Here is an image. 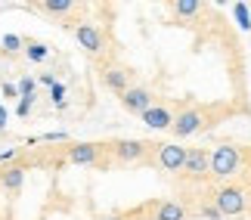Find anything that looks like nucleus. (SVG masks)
I'll list each match as a JSON object with an SVG mask.
<instances>
[{"label": "nucleus", "instance_id": "f257e3e1", "mask_svg": "<svg viewBox=\"0 0 251 220\" xmlns=\"http://www.w3.org/2000/svg\"><path fill=\"white\" fill-rule=\"evenodd\" d=\"M53 165H90V168H109V143H65L56 149Z\"/></svg>", "mask_w": 251, "mask_h": 220}, {"label": "nucleus", "instance_id": "f03ea898", "mask_svg": "<svg viewBox=\"0 0 251 220\" xmlns=\"http://www.w3.org/2000/svg\"><path fill=\"white\" fill-rule=\"evenodd\" d=\"M245 171V155L242 149L233 146V143H220V146L211 152V177L217 180H229L236 174Z\"/></svg>", "mask_w": 251, "mask_h": 220}, {"label": "nucleus", "instance_id": "7ed1b4c3", "mask_svg": "<svg viewBox=\"0 0 251 220\" xmlns=\"http://www.w3.org/2000/svg\"><path fill=\"white\" fill-rule=\"evenodd\" d=\"M155 149L158 143H146V140H112L109 158L115 165H140V161H149V155Z\"/></svg>", "mask_w": 251, "mask_h": 220}, {"label": "nucleus", "instance_id": "20e7f679", "mask_svg": "<svg viewBox=\"0 0 251 220\" xmlns=\"http://www.w3.org/2000/svg\"><path fill=\"white\" fill-rule=\"evenodd\" d=\"M248 189L239 186V183H224L214 189V205L220 208V214L224 217H239L248 211Z\"/></svg>", "mask_w": 251, "mask_h": 220}, {"label": "nucleus", "instance_id": "39448f33", "mask_svg": "<svg viewBox=\"0 0 251 220\" xmlns=\"http://www.w3.org/2000/svg\"><path fill=\"white\" fill-rule=\"evenodd\" d=\"M205 124H211L208 121V109H201V106H189V109H183L177 118H174V124H171V133L174 137H192V133H199Z\"/></svg>", "mask_w": 251, "mask_h": 220}, {"label": "nucleus", "instance_id": "423d86ee", "mask_svg": "<svg viewBox=\"0 0 251 220\" xmlns=\"http://www.w3.org/2000/svg\"><path fill=\"white\" fill-rule=\"evenodd\" d=\"M183 177L192 183H205L211 177V152L201 146L186 149V161H183Z\"/></svg>", "mask_w": 251, "mask_h": 220}, {"label": "nucleus", "instance_id": "0eeeda50", "mask_svg": "<svg viewBox=\"0 0 251 220\" xmlns=\"http://www.w3.org/2000/svg\"><path fill=\"white\" fill-rule=\"evenodd\" d=\"M25 171H28L25 158L13 161V165H0V189H3V196H19V193H22Z\"/></svg>", "mask_w": 251, "mask_h": 220}, {"label": "nucleus", "instance_id": "6e6552de", "mask_svg": "<svg viewBox=\"0 0 251 220\" xmlns=\"http://www.w3.org/2000/svg\"><path fill=\"white\" fill-rule=\"evenodd\" d=\"M183 161H186V149L177 146V143H158L155 149V165L168 174H177L183 171Z\"/></svg>", "mask_w": 251, "mask_h": 220}, {"label": "nucleus", "instance_id": "1a4fd4ad", "mask_svg": "<svg viewBox=\"0 0 251 220\" xmlns=\"http://www.w3.org/2000/svg\"><path fill=\"white\" fill-rule=\"evenodd\" d=\"M75 37H78V44H81L90 56H100V53L105 50V37H102V31H100L96 25H90V22L75 25Z\"/></svg>", "mask_w": 251, "mask_h": 220}, {"label": "nucleus", "instance_id": "9d476101", "mask_svg": "<svg viewBox=\"0 0 251 220\" xmlns=\"http://www.w3.org/2000/svg\"><path fill=\"white\" fill-rule=\"evenodd\" d=\"M121 106L127 109L130 115H143V112H149L152 106H155V97H152L149 87H130L121 97Z\"/></svg>", "mask_w": 251, "mask_h": 220}, {"label": "nucleus", "instance_id": "9b49d317", "mask_svg": "<svg viewBox=\"0 0 251 220\" xmlns=\"http://www.w3.org/2000/svg\"><path fill=\"white\" fill-rule=\"evenodd\" d=\"M102 84L112 93L124 97V93L130 90V72L124 69V65H105V69H102Z\"/></svg>", "mask_w": 251, "mask_h": 220}, {"label": "nucleus", "instance_id": "f8f14e48", "mask_svg": "<svg viewBox=\"0 0 251 220\" xmlns=\"http://www.w3.org/2000/svg\"><path fill=\"white\" fill-rule=\"evenodd\" d=\"M140 118H143V124H146V127H152V130H171V124H174V118H177V115H174L165 102H155V106H152L149 112H143Z\"/></svg>", "mask_w": 251, "mask_h": 220}, {"label": "nucleus", "instance_id": "ddd939ff", "mask_svg": "<svg viewBox=\"0 0 251 220\" xmlns=\"http://www.w3.org/2000/svg\"><path fill=\"white\" fill-rule=\"evenodd\" d=\"M152 220H186V208L180 202H158Z\"/></svg>", "mask_w": 251, "mask_h": 220}, {"label": "nucleus", "instance_id": "4468645a", "mask_svg": "<svg viewBox=\"0 0 251 220\" xmlns=\"http://www.w3.org/2000/svg\"><path fill=\"white\" fill-rule=\"evenodd\" d=\"M37 9H44V13H50V16H56V19H59V16H69V13H75L78 6H75L72 0H47V3H37Z\"/></svg>", "mask_w": 251, "mask_h": 220}, {"label": "nucleus", "instance_id": "2eb2a0df", "mask_svg": "<svg viewBox=\"0 0 251 220\" xmlns=\"http://www.w3.org/2000/svg\"><path fill=\"white\" fill-rule=\"evenodd\" d=\"M171 9L177 16H183V19H189V16H199L201 13V3H199V0H177Z\"/></svg>", "mask_w": 251, "mask_h": 220}, {"label": "nucleus", "instance_id": "dca6fc26", "mask_svg": "<svg viewBox=\"0 0 251 220\" xmlns=\"http://www.w3.org/2000/svg\"><path fill=\"white\" fill-rule=\"evenodd\" d=\"M233 13H236L239 28H242V31H248V28H251V9H248V3H233Z\"/></svg>", "mask_w": 251, "mask_h": 220}, {"label": "nucleus", "instance_id": "f3484780", "mask_svg": "<svg viewBox=\"0 0 251 220\" xmlns=\"http://www.w3.org/2000/svg\"><path fill=\"white\" fill-rule=\"evenodd\" d=\"M199 214H201V217H208V220H224L220 208L214 205V196H211V202H201V205H199Z\"/></svg>", "mask_w": 251, "mask_h": 220}, {"label": "nucleus", "instance_id": "a211bd4d", "mask_svg": "<svg viewBox=\"0 0 251 220\" xmlns=\"http://www.w3.org/2000/svg\"><path fill=\"white\" fill-rule=\"evenodd\" d=\"M28 59H31V62H44L47 59V47L44 44H28Z\"/></svg>", "mask_w": 251, "mask_h": 220}, {"label": "nucleus", "instance_id": "6ab92c4d", "mask_svg": "<svg viewBox=\"0 0 251 220\" xmlns=\"http://www.w3.org/2000/svg\"><path fill=\"white\" fill-rule=\"evenodd\" d=\"M3 50L6 53H19V50H22V37H19V34H6L3 37Z\"/></svg>", "mask_w": 251, "mask_h": 220}, {"label": "nucleus", "instance_id": "aec40b11", "mask_svg": "<svg viewBox=\"0 0 251 220\" xmlns=\"http://www.w3.org/2000/svg\"><path fill=\"white\" fill-rule=\"evenodd\" d=\"M37 93V81L34 78H22V84H19V97H34Z\"/></svg>", "mask_w": 251, "mask_h": 220}, {"label": "nucleus", "instance_id": "412c9836", "mask_svg": "<svg viewBox=\"0 0 251 220\" xmlns=\"http://www.w3.org/2000/svg\"><path fill=\"white\" fill-rule=\"evenodd\" d=\"M31 106H34V97H19V106H16V112L25 118V115L31 112Z\"/></svg>", "mask_w": 251, "mask_h": 220}, {"label": "nucleus", "instance_id": "4be33fe9", "mask_svg": "<svg viewBox=\"0 0 251 220\" xmlns=\"http://www.w3.org/2000/svg\"><path fill=\"white\" fill-rule=\"evenodd\" d=\"M50 97H53V102H56V106H62V102H65V87H62V84H53Z\"/></svg>", "mask_w": 251, "mask_h": 220}, {"label": "nucleus", "instance_id": "5701e85b", "mask_svg": "<svg viewBox=\"0 0 251 220\" xmlns=\"http://www.w3.org/2000/svg\"><path fill=\"white\" fill-rule=\"evenodd\" d=\"M3 97L19 99V87H16V84H9V81H3Z\"/></svg>", "mask_w": 251, "mask_h": 220}, {"label": "nucleus", "instance_id": "b1692460", "mask_svg": "<svg viewBox=\"0 0 251 220\" xmlns=\"http://www.w3.org/2000/svg\"><path fill=\"white\" fill-rule=\"evenodd\" d=\"M100 220H127V214H102Z\"/></svg>", "mask_w": 251, "mask_h": 220}, {"label": "nucleus", "instance_id": "393cba45", "mask_svg": "<svg viewBox=\"0 0 251 220\" xmlns=\"http://www.w3.org/2000/svg\"><path fill=\"white\" fill-rule=\"evenodd\" d=\"M0 130H6V109L0 106Z\"/></svg>", "mask_w": 251, "mask_h": 220}, {"label": "nucleus", "instance_id": "a878e982", "mask_svg": "<svg viewBox=\"0 0 251 220\" xmlns=\"http://www.w3.org/2000/svg\"><path fill=\"white\" fill-rule=\"evenodd\" d=\"M248 198H251V189H248Z\"/></svg>", "mask_w": 251, "mask_h": 220}]
</instances>
